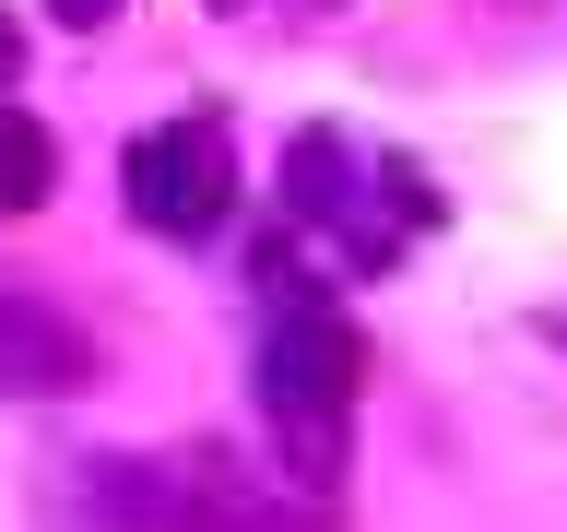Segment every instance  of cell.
<instances>
[{"label":"cell","instance_id":"cell-1","mask_svg":"<svg viewBox=\"0 0 567 532\" xmlns=\"http://www.w3.org/2000/svg\"><path fill=\"white\" fill-rule=\"evenodd\" d=\"M272 284H284V308H272V331H260V426H272L284 485L331 497L343 438H354V379H367V355H354V319L331 308L284 248H272Z\"/></svg>","mask_w":567,"mask_h":532},{"label":"cell","instance_id":"cell-2","mask_svg":"<svg viewBox=\"0 0 567 532\" xmlns=\"http://www.w3.org/2000/svg\"><path fill=\"white\" fill-rule=\"evenodd\" d=\"M118 190H131V225L166 248H202L225 213H237V154H225V119H154V131L118 154Z\"/></svg>","mask_w":567,"mask_h":532},{"label":"cell","instance_id":"cell-3","mask_svg":"<svg viewBox=\"0 0 567 532\" xmlns=\"http://www.w3.org/2000/svg\"><path fill=\"white\" fill-rule=\"evenodd\" d=\"M83 379H95V331L60 319L48 296H24V284H0V390L12 402H60Z\"/></svg>","mask_w":567,"mask_h":532},{"label":"cell","instance_id":"cell-4","mask_svg":"<svg viewBox=\"0 0 567 532\" xmlns=\"http://www.w3.org/2000/svg\"><path fill=\"white\" fill-rule=\"evenodd\" d=\"M48 190H60V142L35 131L24 106H0V213H35Z\"/></svg>","mask_w":567,"mask_h":532},{"label":"cell","instance_id":"cell-5","mask_svg":"<svg viewBox=\"0 0 567 532\" xmlns=\"http://www.w3.org/2000/svg\"><path fill=\"white\" fill-rule=\"evenodd\" d=\"M60 24H118V0H48Z\"/></svg>","mask_w":567,"mask_h":532},{"label":"cell","instance_id":"cell-6","mask_svg":"<svg viewBox=\"0 0 567 532\" xmlns=\"http://www.w3.org/2000/svg\"><path fill=\"white\" fill-rule=\"evenodd\" d=\"M12 60H24V35H12V24H0V83H12Z\"/></svg>","mask_w":567,"mask_h":532}]
</instances>
